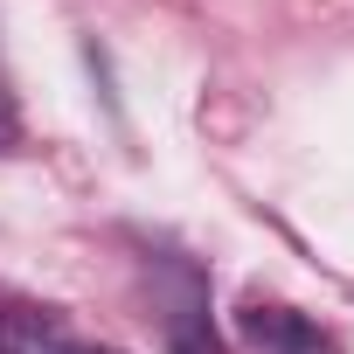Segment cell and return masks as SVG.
<instances>
[{"label": "cell", "instance_id": "3", "mask_svg": "<svg viewBox=\"0 0 354 354\" xmlns=\"http://www.w3.org/2000/svg\"><path fill=\"white\" fill-rule=\"evenodd\" d=\"M15 146H21V104H15L8 70H0V153H15Z\"/></svg>", "mask_w": 354, "mask_h": 354}, {"label": "cell", "instance_id": "4", "mask_svg": "<svg viewBox=\"0 0 354 354\" xmlns=\"http://www.w3.org/2000/svg\"><path fill=\"white\" fill-rule=\"evenodd\" d=\"M70 354H118V347H70Z\"/></svg>", "mask_w": 354, "mask_h": 354}, {"label": "cell", "instance_id": "1", "mask_svg": "<svg viewBox=\"0 0 354 354\" xmlns=\"http://www.w3.org/2000/svg\"><path fill=\"white\" fill-rule=\"evenodd\" d=\"M0 354H70L63 313H49V306H8V313H0Z\"/></svg>", "mask_w": 354, "mask_h": 354}, {"label": "cell", "instance_id": "2", "mask_svg": "<svg viewBox=\"0 0 354 354\" xmlns=\"http://www.w3.org/2000/svg\"><path fill=\"white\" fill-rule=\"evenodd\" d=\"M250 340L257 347H271V354H326V340L299 319V313H285V306H250Z\"/></svg>", "mask_w": 354, "mask_h": 354}, {"label": "cell", "instance_id": "5", "mask_svg": "<svg viewBox=\"0 0 354 354\" xmlns=\"http://www.w3.org/2000/svg\"><path fill=\"white\" fill-rule=\"evenodd\" d=\"M0 313H8V306H0Z\"/></svg>", "mask_w": 354, "mask_h": 354}]
</instances>
